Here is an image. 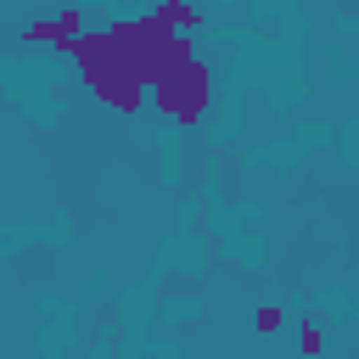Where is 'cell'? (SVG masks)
<instances>
[{
  "label": "cell",
  "instance_id": "1",
  "mask_svg": "<svg viewBox=\"0 0 359 359\" xmlns=\"http://www.w3.org/2000/svg\"><path fill=\"white\" fill-rule=\"evenodd\" d=\"M73 62H79V73H84L90 95H95V101H107L112 112H140V107L151 101V84L135 73V62L118 50V39H112L107 28L84 34V39L73 45Z\"/></svg>",
  "mask_w": 359,
  "mask_h": 359
},
{
  "label": "cell",
  "instance_id": "2",
  "mask_svg": "<svg viewBox=\"0 0 359 359\" xmlns=\"http://www.w3.org/2000/svg\"><path fill=\"white\" fill-rule=\"evenodd\" d=\"M107 34L118 39V50L135 62V73H140L146 84H157L163 73H174L180 62L196 56V50H191V34L168 28L157 11H146V17H118V22H107Z\"/></svg>",
  "mask_w": 359,
  "mask_h": 359
},
{
  "label": "cell",
  "instance_id": "3",
  "mask_svg": "<svg viewBox=\"0 0 359 359\" xmlns=\"http://www.w3.org/2000/svg\"><path fill=\"white\" fill-rule=\"evenodd\" d=\"M208 95H213V73H208L196 56L180 62L174 73H163V79L151 84V107H157L168 123H202Z\"/></svg>",
  "mask_w": 359,
  "mask_h": 359
},
{
  "label": "cell",
  "instance_id": "4",
  "mask_svg": "<svg viewBox=\"0 0 359 359\" xmlns=\"http://www.w3.org/2000/svg\"><path fill=\"white\" fill-rule=\"evenodd\" d=\"M84 34H90V28H84V11H79V6H67V11H56V17L22 28L28 45H50V50H67V56H73V45H79Z\"/></svg>",
  "mask_w": 359,
  "mask_h": 359
},
{
  "label": "cell",
  "instance_id": "5",
  "mask_svg": "<svg viewBox=\"0 0 359 359\" xmlns=\"http://www.w3.org/2000/svg\"><path fill=\"white\" fill-rule=\"evenodd\" d=\"M157 17H163L168 28H180V34H191V28L202 22V11H196L191 0H163V6H157Z\"/></svg>",
  "mask_w": 359,
  "mask_h": 359
},
{
  "label": "cell",
  "instance_id": "6",
  "mask_svg": "<svg viewBox=\"0 0 359 359\" xmlns=\"http://www.w3.org/2000/svg\"><path fill=\"white\" fill-rule=\"evenodd\" d=\"M297 348H303L309 359H320V348H325V331H320L314 320H297Z\"/></svg>",
  "mask_w": 359,
  "mask_h": 359
},
{
  "label": "cell",
  "instance_id": "7",
  "mask_svg": "<svg viewBox=\"0 0 359 359\" xmlns=\"http://www.w3.org/2000/svg\"><path fill=\"white\" fill-rule=\"evenodd\" d=\"M280 320H286V314H280L275 303H264V309H252V331H258V337H269V331H280Z\"/></svg>",
  "mask_w": 359,
  "mask_h": 359
}]
</instances>
